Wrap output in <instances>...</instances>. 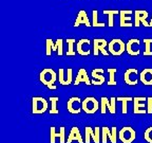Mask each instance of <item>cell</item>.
I'll return each mask as SVG.
<instances>
[{
	"label": "cell",
	"instance_id": "1",
	"mask_svg": "<svg viewBox=\"0 0 152 143\" xmlns=\"http://www.w3.org/2000/svg\"><path fill=\"white\" fill-rule=\"evenodd\" d=\"M57 79H58V74L51 68H45L39 74V81L47 87L50 85H54Z\"/></svg>",
	"mask_w": 152,
	"mask_h": 143
},
{
	"label": "cell",
	"instance_id": "2",
	"mask_svg": "<svg viewBox=\"0 0 152 143\" xmlns=\"http://www.w3.org/2000/svg\"><path fill=\"white\" fill-rule=\"evenodd\" d=\"M126 51V43L119 38H114L108 43V52L114 56H119Z\"/></svg>",
	"mask_w": 152,
	"mask_h": 143
},
{
	"label": "cell",
	"instance_id": "3",
	"mask_svg": "<svg viewBox=\"0 0 152 143\" xmlns=\"http://www.w3.org/2000/svg\"><path fill=\"white\" fill-rule=\"evenodd\" d=\"M48 102L45 98L41 97H34L32 99V112L34 114H45L48 110Z\"/></svg>",
	"mask_w": 152,
	"mask_h": 143
},
{
	"label": "cell",
	"instance_id": "4",
	"mask_svg": "<svg viewBox=\"0 0 152 143\" xmlns=\"http://www.w3.org/2000/svg\"><path fill=\"white\" fill-rule=\"evenodd\" d=\"M135 138L136 133L131 126H124L118 133V139L123 143H132Z\"/></svg>",
	"mask_w": 152,
	"mask_h": 143
},
{
	"label": "cell",
	"instance_id": "5",
	"mask_svg": "<svg viewBox=\"0 0 152 143\" xmlns=\"http://www.w3.org/2000/svg\"><path fill=\"white\" fill-rule=\"evenodd\" d=\"M102 102H100V111L102 114H104L107 112V110H109L110 114H114L116 112V98L112 97L111 99H108L106 97H102Z\"/></svg>",
	"mask_w": 152,
	"mask_h": 143
},
{
	"label": "cell",
	"instance_id": "6",
	"mask_svg": "<svg viewBox=\"0 0 152 143\" xmlns=\"http://www.w3.org/2000/svg\"><path fill=\"white\" fill-rule=\"evenodd\" d=\"M91 139L94 143L100 142V128L98 126L94 127V129L90 126L85 127V143H90Z\"/></svg>",
	"mask_w": 152,
	"mask_h": 143
},
{
	"label": "cell",
	"instance_id": "7",
	"mask_svg": "<svg viewBox=\"0 0 152 143\" xmlns=\"http://www.w3.org/2000/svg\"><path fill=\"white\" fill-rule=\"evenodd\" d=\"M99 108L98 101L93 97H88L83 101V110L88 114H93Z\"/></svg>",
	"mask_w": 152,
	"mask_h": 143
},
{
	"label": "cell",
	"instance_id": "8",
	"mask_svg": "<svg viewBox=\"0 0 152 143\" xmlns=\"http://www.w3.org/2000/svg\"><path fill=\"white\" fill-rule=\"evenodd\" d=\"M108 46V41L104 38H95L93 41V54L97 56L99 52H102V55L108 56L109 52L106 50V47Z\"/></svg>",
	"mask_w": 152,
	"mask_h": 143
},
{
	"label": "cell",
	"instance_id": "9",
	"mask_svg": "<svg viewBox=\"0 0 152 143\" xmlns=\"http://www.w3.org/2000/svg\"><path fill=\"white\" fill-rule=\"evenodd\" d=\"M66 109L72 114H78L83 110V101L78 97H72L66 103Z\"/></svg>",
	"mask_w": 152,
	"mask_h": 143
},
{
	"label": "cell",
	"instance_id": "10",
	"mask_svg": "<svg viewBox=\"0 0 152 143\" xmlns=\"http://www.w3.org/2000/svg\"><path fill=\"white\" fill-rule=\"evenodd\" d=\"M146 102H147V98H142V97L133 98V112L135 114H147V109H145Z\"/></svg>",
	"mask_w": 152,
	"mask_h": 143
},
{
	"label": "cell",
	"instance_id": "11",
	"mask_svg": "<svg viewBox=\"0 0 152 143\" xmlns=\"http://www.w3.org/2000/svg\"><path fill=\"white\" fill-rule=\"evenodd\" d=\"M137 75H138V70L136 68H129L125 72V74H124V81H125V83L127 85L135 86L138 82Z\"/></svg>",
	"mask_w": 152,
	"mask_h": 143
},
{
	"label": "cell",
	"instance_id": "12",
	"mask_svg": "<svg viewBox=\"0 0 152 143\" xmlns=\"http://www.w3.org/2000/svg\"><path fill=\"white\" fill-rule=\"evenodd\" d=\"M132 13L133 11H131V10H121V11H119V15H121V17H119V26L121 28H131V27L134 26L131 22L132 17L130 15H132Z\"/></svg>",
	"mask_w": 152,
	"mask_h": 143
},
{
	"label": "cell",
	"instance_id": "13",
	"mask_svg": "<svg viewBox=\"0 0 152 143\" xmlns=\"http://www.w3.org/2000/svg\"><path fill=\"white\" fill-rule=\"evenodd\" d=\"M77 53L81 56H88L91 53V41L87 38H83L76 45Z\"/></svg>",
	"mask_w": 152,
	"mask_h": 143
},
{
	"label": "cell",
	"instance_id": "14",
	"mask_svg": "<svg viewBox=\"0 0 152 143\" xmlns=\"http://www.w3.org/2000/svg\"><path fill=\"white\" fill-rule=\"evenodd\" d=\"M58 81L59 84L64 86H69L70 84L73 81V70L71 68L66 70V74L64 73V68H59V71H58Z\"/></svg>",
	"mask_w": 152,
	"mask_h": 143
},
{
	"label": "cell",
	"instance_id": "15",
	"mask_svg": "<svg viewBox=\"0 0 152 143\" xmlns=\"http://www.w3.org/2000/svg\"><path fill=\"white\" fill-rule=\"evenodd\" d=\"M140 41L137 38H132L128 43H126V51L128 52L129 55H132V56H137L140 55Z\"/></svg>",
	"mask_w": 152,
	"mask_h": 143
},
{
	"label": "cell",
	"instance_id": "16",
	"mask_svg": "<svg viewBox=\"0 0 152 143\" xmlns=\"http://www.w3.org/2000/svg\"><path fill=\"white\" fill-rule=\"evenodd\" d=\"M59 138V142L60 143H64L66 142V128L64 126H61L59 128V131L57 133L55 126H51L50 128V142L51 143H55L56 142V139Z\"/></svg>",
	"mask_w": 152,
	"mask_h": 143
},
{
	"label": "cell",
	"instance_id": "17",
	"mask_svg": "<svg viewBox=\"0 0 152 143\" xmlns=\"http://www.w3.org/2000/svg\"><path fill=\"white\" fill-rule=\"evenodd\" d=\"M135 28H138L140 24H144V27H150L149 22L147 21V18L149 16L147 11L145 10H135Z\"/></svg>",
	"mask_w": 152,
	"mask_h": 143
},
{
	"label": "cell",
	"instance_id": "18",
	"mask_svg": "<svg viewBox=\"0 0 152 143\" xmlns=\"http://www.w3.org/2000/svg\"><path fill=\"white\" fill-rule=\"evenodd\" d=\"M104 72V70L102 68H95V69L92 70V77L93 80L91 81V84L95 86H99L102 85L106 81L104 76L102 75Z\"/></svg>",
	"mask_w": 152,
	"mask_h": 143
},
{
	"label": "cell",
	"instance_id": "19",
	"mask_svg": "<svg viewBox=\"0 0 152 143\" xmlns=\"http://www.w3.org/2000/svg\"><path fill=\"white\" fill-rule=\"evenodd\" d=\"M80 24H85V26L88 27V28L92 27V24H91L90 20H89V18H88L87 12L83 11V10H81V11L78 12V15H77V17H76V20H75V22H74L73 26L75 27V28H77V27H79Z\"/></svg>",
	"mask_w": 152,
	"mask_h": 143
},
{
	"label": "cell",
	"instance_id": "20",
	"mask_svg": "<svg viewBox=\"0 0 152 143\" xmlns=\"http://www.w3.org/2000/svg\"><path fill=\"white\" fill-rule=\"evenodd\" d=\"M80 83H85L86 85H88V86L92 85V84H91V81L89 80L87 70H86L85 68H80V69L78 70V73H77V75H76L74 85L77 86V85H79Z\"/></svg>",
	"mask_w": 152,
	"mask_h": 143
},
{
	"label": "cell",
	"instance_id": "21",
	"mask_svg": "<svg viewBox=\"0 0 152 143\" xmlns=\"http://www.w3.org/2000/svg\"><path fill=\"white\" fill-rule=\"evenodd\" d=\"M140 81L146 86L152 85V68H145L140 72Z\"/></svg>",
	"mask_w": 152,
	"mask_h": 143
},
{
	"label": "cell",
	"instance_id": "22",
	"mask_svg": "<svg viewBox=\"0 0 152 143\" xmlns=\"http://www.w3.org/2000/svg\"><path fill=\"white\" fill-rule=\"evenodd\" d=\"M73 141H77L78 143H83V137H81L80 131H79V128L77 126H73L71 128L70 135L68 136V140H66V143H72Z\"/></svg>",
	"mask_w": 152,
	"mask_h": 143
},
{
	"label": "cell",
	"instance_id": "23",
	"mask_svg": "<svg viewBox=\"0 0 152 143\" xmlns=\"http://www.w3.org/2000/svg\"><path fill=\"white\" fill-rule=\"evenodd\" d=\"M118 13L119 12L117 10H104V14L108 15V26L110 28H112L114 26V16L117 15Z\"/></svg>",
	"mask_w": 152,
	"mask_h": 143
},
{
	"label": "cell",
	"instance_id": "24",
	"mask_svg": "<svg viewBox=\"0 0 152 143\" xmlns=\"http://www.w3.org/2000/svg\"><path fill=\"white\" fill-rule=\"evenodd\" d=\"M116 101L123 103V109H121V112H123V114H126L127 112H128V102L129 101H133V98H131V97H128V98L118 97V98H116Z\"/></svg>",
	"mask_w": 152,
	"mask_h": 143
},
{
	"label": "cell",
	"instance_id": "25",
	"mask_svg": "<svg viewBox=\"0 0 152 143\" xmlns=\"http://www.w3.org/2000/svg\"><path fill=\"white\" fill-rule=\"evenodd\" d=\"M66 45H68V50H66V56H73L75 55V51H74V43H75V39L73 38H68L66 39Z\"/></svg>",
	"mask_w": 152,
	"mask_h": 143
},
{
	"label": "cell",
	"instance_id": "26",
	"mask_svg": "<svg viewBox=\"0 0 152 143\" xmlns=\"http://www.w3.org/2000/svg\"><path fill=\"white\" fill-rule=\"evenodd\" d=\"M111 131L112 129L108 126L102 127V143H107L108 139H110V136H111Z\"/></svg>",
	"mask_w": 152,
	"mask_h": 143
},
{
	"label": "cell",
	"instance_id": "27",
	"mask_svg": "<svg viewBox=\"0 0 152 143\" xmlns=\"http://www.w3.org/2000/svg\"><path fill=\"white\" fill-rule=\"evenodd\" d=\"M51 101V109L49 110L51 114H58V109H57V102L59 101V99L57 98V97H51L50 98Z\"/></svg>",
	"mask_w": 152,
	"mask_h": 143
},
{
	"label": "cell",
	"instance_id": "28",
	"mask_svg": "<svg viewBox=\"0 0 152 143\" xmlns=\"http://www.w3.org/2000/svg\"><path fill=\"white\" fill-rule=\"evenodd\" d=\"M92 15H93V21H92V27L93 28H104L106 24H104V22H99L98 21V12L96 11V10H94L92 12Z\"/></svg>",
	"mask_w": 152,
	"mask_h": 143
},
{
	"label": "cell",
	"instance_id": "29",
	"mask_svg": "<svg viewBox=\"0 0 152 143\" xmlns=\"http://www.w3.org/2000/svg\"><path fill=\"white\" fill-rule=\"evenodd\" d=\"M144 43H145V51H144V56H152V50L150 46L152 43V39L150 38H145L144 39Z\"/></svg>",
	"mask_w": 152,
	"mask_h": 143
},
{
	"label": "cell",
	"instance_id": "30",
	"mask_svg": "<svg viewBox=\"0 0 152 143\" xmlns=\"http://www.w3.org/2000/svg\"><path fill=\"white\" fill-rule=\"evenodd\" d=\"M108 73H109V81H108V85L109 86H115L116 85V81H115V73H116V69L115 68H109L107 70Z\"/></svg>",
	"mask_w": 152,
	"mask_h": 143
},
{
	"label": "cell",
	"instance_id": "31",
	"mask_svg": "<svg viewBox=\"0 0 152 143\" xmlns=\"http://www.w3.org/2000/svg\"><path fill=\"white\" fill-rule=\"evenodd\" d=\"M45 48H47L45 54H47L48 56H50L53 51H55V43H53V41L51 38H48L47 41H45Z\"/></svg>",
	"mask_w": 152,
	"mask_h": 143
},
{
	"label": "cell",
	"instance_id": "32",
	"mask_svg": "<svg viewBox=\"0 0 152 143\" xmlns=\"http://www.w3.org/2000/svg\"><path fill=\"white\" fill-rule=\"evenodd\" d=\"M62 49H64V41H62L61 38H58L56 41V43H55V51L57 52V55L61 56L64 54Z\"/></svg>",
	"mask_w": 152,
	"mask_h": 143
},
{
	"label": "cell",
	"instance_id": "33",
	"mask_svg": "<svg viewBox=\"0 0 152 143\" xmlns=\"http://www.w3.org/2000/svg\"><path fill=\"white\" fill-rule=\"evenodd\" d=\"M144 139L148 143H152V126L148 127L145 130V133H144Z\"/></svg>",
	"mask_w": 152,
	"mask_h": 143
},
{
	"label": "cell",
	"instance_id": "34",
	"mask_svg": "<svg viewBox=\"0 0 152 143\" xmlns=\"http://www.w3.org/2000/svg\"><path fill=\"white\" fill-rule=\"evenodd\" d=\"M111 136H110V142L111 143H116L117 141V128L115 126L112 127Z\"/></svg>",
	"mask_w": 152,
	"mask_h": 143
},
{
	"label": "cell",
	"instance_id": "35",
	"mask_svg": "<svg viewBox=\"0 0 152 143\" xmlns=\"http://www.w3.org/2000/svg\"><path fill=\"white\" fill-rule=\"evenodd\" d=\"M147 114H152V97L147 98Z\"/></svg>",
	"mask_w": 152,
	"mask_h": 143
},
{
	"label": "cell",
	"instance_id": "36",
	"mask_svg": "<svg viewBox=\"0 0 152 143\" xmlns=\"http://www.w3.org/2000/svg\"><path fill=\"white\" fill-rule=\"evenodd\" d=\"M48 88L50 89V90H56L57 86L56 85H50V86H48Z\"/></svg>",
	"mask_w": 152,
	"mask_h": 143
},
{
	"label": "cell",
	"instance_id": "37",
	"mask_svg": "<svg viewBox=\"0 0 152 143\" xmlns=\"http://www.w3.org/2000/svg\"><path fill=\"white\" fill-rule=\"evenodd\" d=\"M149 26L152 28V18H151V20H150V22H149Z\"/></svg>",
	"mask_w": 152,
	"mask_h": 143
}]
</instances>
